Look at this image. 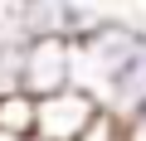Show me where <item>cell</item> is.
Segmentation results:
<instances>
[{
    "label": "cell",
    "mask_w": 146,
    "mask_h": 141,
    "mask_svg": "<svg viewBox=\"0 0 146 141\" xmlns=\"http://www.w3.org/2000/svg\"><path fill=\"white\" fill-rule=\"evenodd\" d=\"M98 107H102V117H112L117 126H127V122L146 107V44H141V49L117 68V73L102 83Z\"/></svg>",
    "instance_id": "3"
},
{
    "label": "cell",
    "mask_w": 146,
    "mask_h": 141,
    "mask_svg": "<svg viewBox=\"0 0 146 141\" xmlns=\"http://www.w3.org/2000/svg\"><path fill=\"white\" fill-rule=\"evenodd\" d=\"M0 141H15V136H0Z\"/></svg>",
    "instance_id": "8"
},
{
    "label": "cell",
    "mask_w": 146,
    "mask_h": 141,
    "mask_svg": "<svg viewBox=\"0 0 146 141\" xmlns=\"http://www.w3.org/2000/svg\"><path fill=\"white\" fill-rule=\"evenodd\" d=\"M78 141H122V126H117L112 117H98V122L88 126V136H78Z\"/></svg>",
    "instance_id": "5"
},
{
    "label": "cell",
    "mask_w": 146,
    "mask_h": 141,
    "mask_svg": "<svg viewBox=\"0 0 146 141\" xmlns=\"http://www.w3.org/2000/svg\"><path fill=\"white\" fill-rule=\"evenodd\" d=\"M73 73H78V54H73V44L63 34L29 39L20 54V93H29L34 102L73 88Z\"/></svg>",
    "instance_id": "1"
},
{
    "label": "cell",
    "mask_w": 146,
    "mask_h": 141,
    "mask_svg": "<svg viewBox=\"0 0 146 141\" xmlns=\"http://www.w3.org/2000/svg\"><path fill=\"white\" fill-rule=\"evenodd\" d=\"M122 141H146V107H141V112L122 126Z\"/></svg>",
    "instance_id": "6"
},
{
    "label": "cell",
    "mask_w": 146,
    "mask_h": 141,
    "mask_svg": "<svg viewBox=\"0 0 146 141\" xmlns=\"http://www.w3.org/2000/svg\"><path fill=\"white\" fill-rule=\"evenodd\" d=\"M0 136L34 141V97L29 93H5L0 97Z\"/></svg>",
    "instance_id": "4"
},
{
    "label": "cell",
    "mask_w": 146,
    "mask_h": 141,
    "mask_svg": "<svg viewBox=\"0 0 146 141\" xmlns=\"http://www.w3.org/2000/svg\"><path fill=\"white\" fill-rule=\"evenodd\" d=\"M98 117H102V107L93 93L63 88V93L34 102V141H78V136H88V126Z\"/></svg>",
    "instance_id": "2"
},
{
    "label": "cell",
    "mask_w": 146,
    "mask_h": 141,
    "mask_svg": "<svg viewBox=\"0 0 146 141\" xmlns=\"http://www.w3.org/2000/svg\"><path fill=\"white\" fill-rule=\"evenodd\" d=\"M0 44H5V20H0Z\"/></svg>",
    "instance_id": "7"
}]
</instances>
